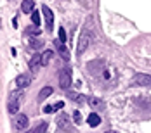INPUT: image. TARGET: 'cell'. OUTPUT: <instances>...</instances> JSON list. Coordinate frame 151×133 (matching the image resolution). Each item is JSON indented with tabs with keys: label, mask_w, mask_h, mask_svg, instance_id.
Instances as JSON below:
<instances>
[{
	"label": "cell",
	"mask_w": 151,
	"mask_h": 133,
	"mask_svg": "<svg viewBox=\"0 0 151 133\" xmlns=\"http://www.w3.org/2000/svg\"><path fill=\"white\" fill-rule=\"evenodd\" d=\"M21 102H23V90H17V92H14L11 95V99H9V105H7L9 112L11 114H16L19 111V107H21Z\"/></svg>",
	"instance_id": "obj_1"
},
{
	"label": "cell",
	"mask_w": 151,
	"mask_h": 133,
	"mask_svg": "<svg viewBox=\"0 0 151 133\" xmlns=\"http://www.w3.org/2000/svg\"><path fill=\"white\" fill-rule=\"evenodd\" d=\"M28 126V116L26 114H16L12 118V130L14 132H23Z\"/></svg>",
	"instance_id": "obj_2"
},
{
	"label": "cell",
	"mask_w": 151,
	"mask_h": 133,
	"mask_svg": "<svg viewBox=\"0 0 151 133\" xmlns=\"http://www.w3.org/2000/svg\"><path fill=\"white\" fill-rule=\"evenodd\" d=\"M71 85V69L70 68H63L59 71V87L63 90H68Z\"/></svg>",
	"instance_id": "obj_3"
},
{
	"label": "cell",
	"mask_w": 151,
	"mask_h": 133,
	"mask_svg": "<svg viewBox=\"0 0 151 133\" xmlns=\"http://www.w3.org/2000/svg\"><path fill=\"white\" fill-rule=\"evenodd\" d=\"M89 43H91V35L87 33V30H83L82 31V35H80V38H78V48H76L78 55H82V54L87 50Z\"/></svg>",
	"instance_id": "obj_4"
},
{
	"label": "cell",
	"mask_w": 151,
	"mask_h": 133,
	"mask_svg": "<svg viewBox=\"0 0 151 133\" xmlns=\"http://www.w3.org/2000/svg\"><path fill=\"white\" fill-rule=\"evenodd\" d=\"M132 85H137V87H151V76L144 73L136 74V78L132 80Z\"/></svg>",
	"instance_id": "obj_5"
},
{
	"label": "cell",
	"mask_w": 151,
	"mask_h": 133,
	"mask_svg": "<svg viewBox=\"0 0 151 133\" xmlns=\"http://www.w3.org/2000/svg\"><path fill=\"white\" fill-rule=\"evenodd\" d=\"M42 12H44V17H45V23H47V30H52V26H54V14H52V11L44 5L42 7Z\"/></svg>",
	"instance_id": "obj_6"
},
{
	"label": "cell",
	"mask_w": 151,
	"mask_h": 133,
	"mask_svg": "<svg viewBox=\"0 0 151 133\" xmlns=\"http://www.w3.org/2000/svg\"><path fill=\"white\" fill-rule=\"evenodd\" d=\"M30 83H31V78L30 76H26V74H19V76L16 78V85H17V88H26Z\"/></svg>",
	"instance_id": "obj_7"
},
{
	"label": "cell",
	"mask_w": 151,
	"mask_h": 133,
	"mask_svg": "<svg viewBox=\"0 0 151 133\" xmlns=\"http://www.w3.org/2000/svg\"><path fill=\"white\" fill-rule=\"evenodd\" d=\"M56 47H58V52L61 54V57L64 60H70V52L66 50V45L61 43V42H56Z\"/></svg>",
	"instance_id": "obj_8"
},
{
	"label": "cell",
	"mask_w": 151,
	"mask_h": 133,
	"mask_svg": "<svg viewBox=\"0 0 151 133\" xmlns=\"http://www.w3.org/2000/svg\"><path fill=\"white\" fill-rule=\"evenodd\" d=\"M33 0H23V4H21V11L24 12V14H31L33 12Z\"/></svg>",
	"instance_id": "obj_9"
},
{
	"label": "cell",
	"mask_w": 151,
	"mask_h": 133,
	"mask_svg": "<svg viewBox=\"0 0 151 133\" xmlns=\"http://www.w3.org/2000/svg\"><path fill=\"white\" fill-rule=\"evenodd\" d=\"M52 92H54V90H52V87H44V88H42V92L38 93V102H44L49 95H52Z\"/></svg>",
	"instance_id": "obj_10"
},
{
	"label": "cell",
	"mask_w": 151,
	"mask_h": 133,
	"mask_svg": "<svg viewBox=\"0 0 151 133\" xmlns=\"http://www.w3.org/2000/svg\"><path fill=\"white\" fill-rule=\"evenodd\" d=\"M52 50H45V52H42V55H40V64L42 66H47L49 64V60H50V57H52Z\"/></svg>",
	"instance_id": "obj_11"
},
{
	"label": "cell",
	"mask_w": 151,
	"mask_h": 133,
	"mask_svg": "<svg viewBox=\"0 0 151 133\" xmlns=\"http://www.w3.org/2000/svg\"><path fill=\"white\" fill-rule=\"evenodd\" d=\"M47 130V123L44 121V123H40V124H37L35 128H31L30 132H26V133H45Z\"/></svg>",
	"instance_id": "obj_12"
},
{
	"label": "cell",
	"mask_w": 151,
	"mask_h": 133,
	"mask_svg": "<svg viewBox=\"0 0 151 133\" xmlns=\"http://www.w3.org/2000/svg\"><path fill=\"white\" fill-rule=\"evenodd\" d=\"M42 45H44V42H42V40H35V38H30V40H28V47H30V48H33V50L40 48Z\"/></svg>",
	"instance_id": "obj_13"
},
{
	"label": "cell",
	"mask_w": 151,
	"mask_h": 133,
	"mask_svg": "<svg viewBox=\"0 0 151 133\" xmlns=\"http://www.w3.org/2000/svg\"><path fill=\"white\" fill-rule=\"evenodd\" d=\"M87 123H89V124H91V126H97V124H99V123H101V118H99V116H97V114H94V112H92L91 116H89V118H87Z\"/></svg>",
	"instance_id": "obj_14"
},
{
	"label": "cell",
	"mask_w": 151,
	"mask_h": 133,
	"mask_svg": "<svg viewBox=\"0 0 151 133\" xmlns=\"http://www.w3.org/2000/svg\"><path fill=\"white\" fill-rule=\"evenodd\" d=\"M58 126L63 128V130H70V123H68V119L64 118V116H61V118L58 119Z\"/></svg>",
	"instance_id": "obj_15"
},
{
	"label": "cell",
	"mask_w": 151,
	"mask_h": 133,
	"mask_svg": "<svg viewBox=\"0 0 151 133\" xmlns=\"http://www.w3.org/2000/svg\"><path fill=\"white\" fill-rule=\"evenodd\" d=\"M26 33H28L30 36H37V35H40V28L35 26V24H33V26H28V28H26Z\"/></svg>",
	"instance_id": "obj_16"
},
{
	"label": "cell",
	"mask_w": 151,
	"mask_h": 133,
	"mask_svg": "<svg viewBox=\"0 0 151 133\" xmlns=\"http://www.w3.org/2000/svg\"><path fill=\"white\" fill-rule=\"evenodd\" d=\"M68 97H70V99H73V100H78V102H85V100H87V97H85V95H78V93H73V92H70V93H68Z\"/></svg>",
	"instance_id": "obj_17"
},
{
	"label": "cell",
	"mask_w": 151,
	"mask_h": 133,
	"mask_svg": "<svg viewBox=\"0 0 151 133\" xmlns=\"http://www.w3.org/2000/svg\"><path fill=\"white\" fill-rule=\"evenodd\" d=\"M40 64V55H35L33 59L30 60V69L31 71H37V66Z\"/></svg>",
	"instance_id": "obj_18"
},
{
	"label": "cell",
	"mask_w": 151,
	"mask_h": 133,
	"mask_svg": "<svg viewBox=\"0 0 151 133\" xmlns=\"http://www.w3.org/2000/svg\"><path fill=\"white\" fill-rule=\"evenodd\" d=\"M31 21H33L35 26H40V12L38 11H33L31 12Z\"/></svg>",
	"instance_id": "obj_19"
},
{
	"label": "cell",
	"mask_w": 151,
	"mask_h": 133,
	"mask_svg": "<svg viewBox=\"0 0 151 133\" xmlns=\"http://www.w3.org/2000/svg\"><path fill=\"white\" fill-rule=\"evenodd\" d=\"M66 38H68V36H66L64 28H59V42H61V43H64V42H66Z\"/></svg>",
	"instance_id": "obj_20"
},
{
	"label": "cell",
	"mask_w": 151,
	"mask_h": 133,
	"mask_svg": "<svg viewBox=\"0 0 151 133\" xmlns=\"http://www.w3.org/2000/svg\"><path fill=\"white\" fill-rule=\"evenodd\" d=\"M73 118H75V123H76V124L82 121V119H80V112H78V111H75V112H73Z\"/></svg>",
	"instance_id": "obj_21"
},
{
	"label": "cell",
	"mask_w": 151,
	"mask_h": 133,
	"mask_svg": "<svg viewBox=\"0 0 151 133\" xmlns=\"http://www.w3.org/2000/svg\"><path fill=\"white\" fill-rule=\"evenodd\" d=\"M64 105V102H56V105H54V111H58V109H61Z\"/></svg>",
	"instance_id": "obj_22"
},
{
	"label": "cell",
	"mask_w": 151,
	"mask_h": 133,
	"mask_svg": "<svg viewBox=\"0 0 151 133\" xmlns=\"http://www.w3.org/2000/svg\"><path fill=\"white\" fill-rule=\"evenodd\" d=\"M44 112H52V105H45L44 107Z\"/></svg>",
	"instance_id": "obj_23"
},
{
	"label": "cell",
	"mask_w": 151,
	"mask_h": 133,
	"mask_svg": "<svg viewBox=\"0 0 151 133\" xmlns=\"http://www.w3.org/2000/svg\"><path fill=\"white\" fill-rule=\"evenodd\" d=\"M101 100H96V99H91V105H97Z\"/></svg>",
	"instance_id": "obj_24"
},
{
	"label": "cell",
	"mask_w": 151,
	"mask_h": 133,
	"mask_svg": "<svg viewBox=\"0 0 151 133\" xmlns=\"http://www.w3.org/2000/svg\"><path fill=\"white\" fill-rule=\"evenodd\" d=\"M106 133H116V132H106Z\"/></svg>",
	"instance_id": "obj_25"
}]
</instances>
